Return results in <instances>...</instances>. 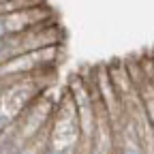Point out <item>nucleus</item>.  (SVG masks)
I'll use <instances>...</instances> for the list:
<instances>
[{"label":"nucleus","mask_w":154,"mask_h":154,"mask_svg":"<svg viewBox=\"0 0 154 154\" xmlns=\"http://www.w3.org/2000/svg\"><path fill=\"white\" fill-rule=\"evenodd\" d=\"M51 73H34L0 79V111L13 122L30 103L47 92V77Z\"/></svg>","instance_id":"obj_1"},{"label":"nucleus","mask_w":154,"mask_h":154,"mask_svg":"<svg viewBox=\"0 0 154 154\" xmlns=\"http://www.w3.org/2000/svg\"><path fill=\"white\" fill-rule=\"evenodd\" d=\"M82 126L77 118V109L71 94H64L56 105L54 118L47 128V146L49 148H79Z\"/></svg>","instance_id":"obj_2"},{"label":"nucleus","mask_w":154,"mask_h":154,"mask_svg":"<svg viewBox=\"0 0 154 154\" xmlns=\"http://www.w3.org/2000/svg\"><path fill=\"white\" fill-rule=\"evenodd\" d=\"M56 105H58V101L51 99L47 92H43L34 103H30L19 113L13 120V128L17 133L19 141L26 143V141H32V139H38V137H43V135H47V128H49V122L54 118Z\"/></svg>","instance_id":"obj_3"},{"label":"nucleus","mask_w":154,"mask_h":154,"mask_svg":"<svg viewBox=\"0 0 154 154\" xmlns=\"http://www.w3.org/2000/svg\"><path fill=\"white\" fill-rule=\"evenodd\" d=\"M60 47L62 45L43 47V49H34V51L11 58L9 62L0 66V79L19 77V75H34V73H51L54 66L60 62V56H62Z\"/></svg>","instance_id":"obj_4"},{"label":"nucleus","mask_w":154,"mask_h":154,"mask_svg":"<svg viewBox=\"0 0 154 154\" xmlns=\"http://www.w3.org/2000/svg\"><path fill=\"white\" fill-rule=\"evenodd\" d=\"M45 148H47V135H43V137H38V139H32V141L22 143L13 154H43Z\"/></svg>","instance_id":"obj_5"},{"label":"nucleus","mask_w":154,"mask_h":154,"mask_svg":"<svg viewBox=\"0 0 154 154\" xmlns=\"http://www.w3.org/2000/svg\"><path fill=\"white\" fill-rule=\"evenodd\" d=\"M77 152H79L77 148H49L47 146L43 154H77Z\"/></svg>","instance_id":"obj_6"},{"label":"nucleus","mask_w":154,"mask_h":154,"mask_svg":"<svg viewBox=\"0 0 154 154\" xmlns=\"http://www.w3.org/2000/svg\"><path fill=\"white\" fill-rule=\"evenodd\" d=\"M9 126H11V120L7 118V116H5L2 111H0V135H2V133H5Z\"/></svg>","instance_id":"obj_7"},{"label":"nucleus","mask_w":154,"mask_h":154,"mask_svg":"<svg viewBox=\"0 0 154 154\" xmlns=\"http://www.w3.org/2000/svg\"><path fill=\"white\" fill-rule=\"evenodd\" d=\"M88 154H107L103 148H96L94 143H90V150H88Z\"/></svg>","instance_id":"obj_8"},{"label":"nucleus","mask_w":154,"mask_h":154,"mask_svg":"<svg viewBox=\"0 0 154 154\" xmlns=\"http://www.w3.org/2000/svg\"><path fill=\"white\" fill-rule=\"evenodd\" d=\"M7 38V28H5V22H2V15H0V41Z\"/></svg>","instance_id":"obj_9"}]
</instances>
